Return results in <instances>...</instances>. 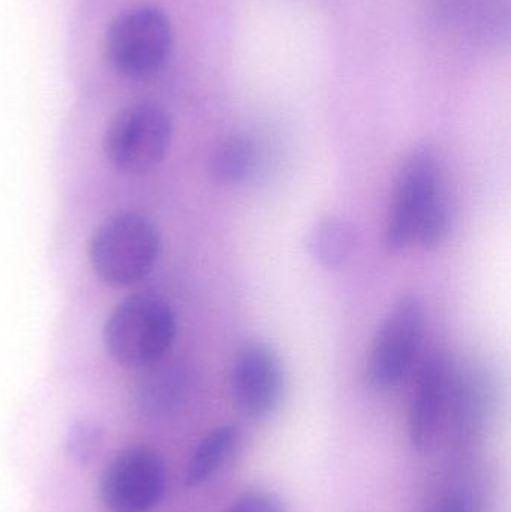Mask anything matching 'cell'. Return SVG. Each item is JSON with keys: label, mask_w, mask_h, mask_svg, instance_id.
<instances>
[{"label": "cell", "mask_w": 511, "mask_h": 512, "mask_svg": "<svg viewBox=\"0 0 511 512\" xmlns=\"http://www.w3.org/2000/svg\"><path fill=\"white\" fill-rule=\"evenodd\" d=\"M177 319L158 295L137 294L123 300L104 325V345L117 364L129 369L152 366L173 348Z\"/></svg>", "instance_id": "1"}, {"label": "cell", "mask_w": 511, "mask_h": 512, "mask_svg": "<svg viewBox=\"0 0 511 512\" xmlns=\"http://www.w3.org/2000/svg\"><path fill=\"white\" fill-rule=\"evenodd\" d=\"M161 252L158 228L141 213L125 212L102 222L89 243V259L96 276L126 288L141 282L155 268Z\"/></svg>", "instance_id": "2"}, {"label": "cell", "mask_w": 511, "mask_h": 512, "mask_svg": "<svg viewBox=\"0 0 511 512\" xmlns=\"http://www.w3.org/2000/svg\"><path fill=\"white\" fill-rule=\"evenodd\" d=\"M174 30L170 18L155 6H137L117 15L105 35V53L123 77L146 78L170 57Z\"/></svg>", "instance_id": "3"}, {"label": "cell", "mask_w": 511, "mask_h": 512, "mask_svg": "<svg viewBox=\"0 0 511 512\" xmlns=\"http://www.w3.org/2000/svg\"><path fill=\"white\" fill-rule=\"evenodd\" d=\"M173 138L170 114L152 102L128 105L111 119L104 152L116 170L144 174L161 164Z\"/></svg>", "instance_id": "4"}, {"label": "cell", "mask_w": 511, "mask_h": 512, "mask_svg": "<svg viewBox=\"0 0 511 512\" xmlns=\"http://www.w3.org/2000/svg\"><path fill=\"white\" fill-rule=\"evenodd\" d=\"M443 195L438 153L431 146L417 147L396 179L384 237L386 248L398 254L414 246L420 224Z\"/></svg>", "instance_id": "5"}, {"label": "cell", "mask_w": 511, "mask_h": 512, "mask_svg": "<svg viewBox=\"0 0 511 512\" xmlns=\"http://www.w3.org/2000/svg\"><path fill=\"white\" fill-rule=\"evenodd\" d=\"M425 333V309L416 295H402L381 322L368 361L369 384L396 387L413 369Z\"/></svg>", "instance_id": "6"}, {"label": "cell", "mask_w": 511, "mask_h": 512, "mask_svg": "<svg viewBox=\"0 0 511 512\" xmlns=\"http://www.w3.org/2000/svg\"><path fill=\"white\" fill-rule=\"evenodd\" d=\"M165 489L164 460L146 445L117 453L99 484L101 501L108 512H152L164 499Z\"/></svg>", "instance_id": "7"}, {"label": "cell", "mask_w": 511, "mask_h": 512, "mask_svg": "<svg viewBox=\"0 0 511 512\" xmlns=\"http://www.w3.org/2000/svg\"><path fill=\"white\" fill-rule=\"evenodd\" d=\"M231 396L249 420L272 417L285 396V373L276 352L266 343H246L233 364Z\"/></svg>", "instance_id": "8"}, {"label": "cell", "mask_w": 511, "mask_h": 512, "mask_svg": "<svg viewBox=\"0 0 511 512\" xmlns=\"http://www.w3.org/2000/svg\"><path fill=\"white\" fill-rule=\"evenodd\" d=\"M456 367L444 354L423 363L408 411V438L416 450H431L449 420Z\"/></svg>", "instance_id": "9"}, {"label": "cell", "mask_w": 511, "mask_h": 512, "mask_svg": "<svg viewBox=\"0 0 511 512\" xmlns=\"http://www.w3.org/2000/svg\"><path fill=\"white\" fill-rule=\"evenodd\" d=\"M306 248L318 264L336 270L353 258L357 248L356 230L345 219L326 216L309 231Z\"/></svg>", "instance_id": "10"}, {"label": "cell", "mask_w": 511, "mask_h": 512, "mask_svg": "<svg viewBox=\"0 0 511 512\" xmlns=\"http://www.w3.org/2000/svg\"><path fill=\"white\" fill-rule=\"evenodd\" d=\"M260 162V150L254 138L245 134L225 138L210 158V174L221 185L236 186L248 182Z\"/></svg>", "instance_id": "11"}, {"label": "cell", "mask_w": 511, "mask_h": 512, "mask_svg": "<svg viewBox=\"0 0 511 512\" xmlns=\"http://www.w3.org/2000/svg\"><path fill=\"white\" fill-rule=\"evenodd\" d=\"M240 441L239 427L222 424L210 430L192 453L186 468V487H198L209 481L230 459Z\"/></svg>", "instance_id": "12"}, {"label": "cell", "mask_w": 511, "mask_h": 512, "mask_svg": "<svg viewBox=\"0 0 511 512\" xmlns=\"http://www.w3.org/2000/svg\"><path fill=\"white\" fill-rule=\"evenodd\" d=\"M104 429L95 421L78 420L69 426L65 439L66 456L78 466H89L101 453Z\"/></svg>", "instance_id": "13"}, {"label": "cell", "mask_w": 511, "mask_h": 512, "mask_svg": "<svg viewBox=\"0 0 511 512\" xmlns=\"http://www.w3.org/2000/svg\"><path fill=\"white\" fill-rule=\"evenodd\" d=\"M452 230V204L444 194L420 224L416 239H414V246H419V248L426 249V251L440 248L449 239Z\"/></svg>", "instance_id": "14"}, {"label": "cell", "mask_w": 511, "mask_h": 512, "mask_svg": "<svg viewBox=\"0 0 511 512\" xmlns=\"http://www.w3.org/2000/svg\"><path fill=\"white\" fill-rule=\"evenodd\" d=\"M227 512H287L281 499L266 490H246L234 499Z\"/></svg>", "instance_id": "15"}, {"label": "cell", "mask_w": 511, "mask_h": 512, "mask_svg": "<svg viewBox=\"0 0 511 512\" xmlns=\"http://www.w3.org/2000/svg\"><path fill=\"white\" fill-rule=\"evenodd\" d=\"M438 512H471V504L465 496H449Z\"/></svg>", "instance_id": "16"}]
</instances>
